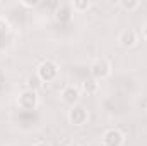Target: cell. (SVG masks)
<instances>
[{"mask_svg":"<svg viewBox=\"0 0 147 146\" xmlns=\"http://www.w3.org/2000/svg\"><path fill=\"white\" fill-rule=\"evenodd\" d=\"M36 74L43 83H51V81H55V79L58 77V64H57L55 60L46 59V60H43V62L38 65Z\"/></svg>","mask_w":147,"mask_h":146,"instance_id":"cell-1","label":"cell"},{"mask_svg":"<svg viewBox=\"0 0 147 146\" xmlns=\"http://www.w3.org/2000/svg\"><path fill=\"white\" fill-rule=\"evenodd\" d=\"M89 71H91L92 79L101 81V79H106V77L111 74V64L108 62V59L99 57V59H94V60H92Z\"/></svg>","mask_w":147,"mask_h":146,"instance_id":"cell-2","label":"cell"},{"mask_svg":"<svg viewBox=\"0 0 147 146\" xmlns=\"http://www.w3.org/2000/svg\"><path fill=\"white\" fill-rule=\"evenodd\" d=\"M39 103V96L38 91H31V89H24L19 93L17 96V105L21 110H34Z\"/></svg>","mask_w":147,"mask_h":146,"instance_id":"cell-3","label":"cell"},{"mask_svg":"<svg viewBox=\"0 0 147 146\" xmlns=\"http://www.w3.org/2000/svg\"><path fill=\"white\" fill-rule=\"evenodd\" d=\"M87 120H89V112H87L86 107H82V105H74V107H70V110H69V122L72 126L80 127Z\"/></svg>","mask_w":147,"mask_h":146,"instance_id":"cell-4","label":"cell"},{"mask_svg":"<svg viewBox=\"0 0 147 146\" xmlns=\"http://www.w3.org/2000/svg\"><path fill=\"white\" fill-rule=\"evenodd\" d=\"M101 143H103V146H123L125 134L120 129H108V131H105Z\"/></svg>","mask_w":147,"mask_h":146,"instance_id":"cell-5","label":"cell"},{"mask_svg":"<svg viewBox=\"0 0 147 146\" xmlns=\"http://www.w3.org/2000/svg\"><path fill=\"white\" fill-rule=\"evenodd\" d=\"M60 98H62V102L63 103H67V105H79V100H80V88H77V86H65L63 89H62V93H60Z\"/></svg>","mask_w":147,"mask_h":146,"instance_id":"cell-6","label":"cell"},{"mask_svg":"<svg viewBox=\"0 0 147 146\" xmlns=\"http://www.w3.org/2000/svg\"><path fill=\"white\" fill-rule=\"evenodd\" d=\"M137 41H139V35L132 28H127V29L120 31V35H118V43L123 48H132V46L137 45Z\"/></svg>","mask_w":147,"mask_h":146,"instance_id":"cell-7","label":"cell"},{"mask_svg":"<svg viewBox=\"0 0 147 146\" xmlns=\"http://www.w3.org/2000/svg\"><path fill=\"white\" fill-rule=\"evenodd\" d=\"M72 16H74V9L70 3H60V5H57L55 19L58 23H69V21H72Z\"/></svg>","mask_w":147,"mask_h":146,"instance_id":"cell-8","label":"cell"},{"mask_svg":"<svg viewBox=\"0 0 147 146\" xmlns=\"http://www.w3.org/2000/svg\"><path fill=\"white\" fill-rule=\"evenodd\" d=\"M80 89H82L84 93H87V95H96V93L99 91V83H98L96 79L89 77V79H86V81L80 84Z\"/></svg>","mask_w":147,"mask_h":146,"instance_id":"cell-9","label":"cell"},{"mask_svg":"<svg viewBox=\"0 0 147 146\" xmlns=\"http://www.w3.org/2000/svg\"><path fill=\"white\" fill-rule=\"evenodd\" d=\"M41 86H43V81L38 77V74H31V76H28V77H26V89L38 91Z\"/></svg>","mask_w":147,"mask_h":146,"instance_id":"cell-10","label":"cell"},{"mask_svg":"<svg viewBox=\"0 0 147 146\" xmlns=\"http://www.w3.org/2000/svg\"><path fill=\"white\" fill-rule=\"evenodd\" d=\"M70 5H72V9L75 12H87L91 9V2L89 0H74Z\"/></svg>","mask_w":147,"mask_h":146,"instance_id":"cell-11","label":"cell"},{"mask_svg":"<svg viewBox=\"0 0 147 146\" xmlns=\"http://www.w3.org/2000/svg\"><path fill=\"white\" fill-rule=\"evenodd\" d=\"M139 5H140L139 0H121L120 2V7L125 10H135V9H139Z\"/></svg>","mask_w":147,"mask_h":146,"instance_id":"cell-12","label":"cell"},{"mask_svg":"<svg viewBox=\"0 0 147 146\" xmlns=\"http://www.w3.org/2000/svg\"><path fill=\"white\" fill-rule=\"evenodd\" d=\"M38 3V0H21V5H24V7H36Z\"/></svg>","mask_w":147,"mask_h":146,"instance_id":"cell-13","label":"cell"},{"mask_svg":"<svg viewBox=\"0 0 147 146\" xmlns=\"http://www.w3.org/2000/svg\"><path fill=\"white\" fill-rule=\"evenodd\" d=\"M5 31H9V23L3 17H0V33H5Z\"/></svg>","mask_w":147,"mask_h":146,"instance_id":"cell-14","label":"cell"},{"mask_svg":"<svg viewBox=\"0 0 147 146\" xmlns=\"http://www.w3.org/2000/svg\"><path fill=\"white\" fill-rule=\"evenodd\" d=\"M34 146H51L50 143H46V141H39V143H36Z\"/></svg>","mask_w":147,"mask_h":146,"instance_id":"cell-15","label":"cell"},{"mask_svg":"<svg viewBox=\"0 0 147 146\" xmlns=\"http://www.w3.org/2000/svg\"><path fill=\"white\" fill-rule=\"evenodd\" d=\"M142 36H144V38L147 40V23H146V26L142 28Z\"/></svg>","mask_w":147,"mask_h":146,"instance_id":"cell-16","label":"cell"},{"mask_svg":"<svg viewBox=\"0 0 147 146\" xmlns=\"http://www.w3.org/2000/svg\"><path fill=\"white\" fill-rule=\"evenodd\" d=\"M67 146H80V145H79V143H75V141H72V143H69Z\"/></svg>","mask_w":147,"mask_h":146,"instance_id":"cell-17","label":"cell"}]
</instances>
